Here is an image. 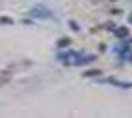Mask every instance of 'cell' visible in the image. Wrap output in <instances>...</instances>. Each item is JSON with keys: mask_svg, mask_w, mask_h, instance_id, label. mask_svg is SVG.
Wrapping results in <instances>:
<instances>
[{"mask_svg": "<svg viewBox=\"0 0 132 118\" xmlns=\"http://www.w3.org/2000/svg\"><path fill=\"white\" fill-rule=\"evenodd\" d=\"M30 14H32L34 18H53V12L47 8V6H42V4H38V6H32L30 8Z\"/></svg>", "mask_w": 132, "mask_h": 118, "instance_id": "obj_1", "label": "cell"}, {"mask_svg": "<svg viewBox=\"0 0 132 118\" xmlns=\"http://www.w3.org/2000/svg\"><path fill=\"white\" fill-rule=\"evenodd\" d=\"M95 55H85V57H77V61H75V65H87V63H93Z\"/></svg>", "mask_w": 132, "mask_h": 118, "instance_id": "obj_2", "label": "cell"}, {"mask_svg": "<svg viewBox=\"0 0 132 118\" xmlns=\"http://www.w3.org/2000/svg\"><path fill=\"white\" fill-rule=\"evenodd\" d=\"M114 35H116V38H126V35H128V28H116Z\"/></svg>", "mask_w": 132, "mask_h": 118, "instance_id": "obj_3", "label": "cell"}, {"mask_svg": "<svg viewBox=\"0 0 132 118\" xmlns=\"http://www.w3.org/2000/svg\"><path fill=\"white\" fill-rule=\"evenodd\" d=\"M69 43H71V41H69V39H67V38H61L59 41H57V45H59V47H67V45H69Z\"/></svg>", "mask_w": 132, "mask_h": 118, "instance_id": "obj_4", "label": "cell"}, {"mask_svg": "<svg viewBox=\"0 0 132 118\" xmlns=\"http://www.w3.org/2000/svg\"><path fill=\"white\" fill-rule=\"evenodd\" d=\"M69 28H71L73 32H79V30H81V28H79V24H77V22H73V20H69Z\"/></svg>", "mask_w": 132, "mask_h": 118, "instance_id": "obj_5", "label": "cell"}, {"mask_svg": "<svg viewBox=\"0 0 132 118\" xmlns=\"http://www.w3.org/2000/svg\"><path fill=\"white\" fill-rule=\"evenodd\" d=\"M101 75V71H97V69H95V71H87V73H85V77H99Z\"/></svg>", "mask_w": 132, "mask_h": 118, "instance_id": "obj_6", "label": "cell"}, {"mask_svg": "<svg viewBox=\"0 0 132 118\" xmlns=\"http://www.w3.org/2000/svg\"><path fill=\"white\" fill-rule=\"evenodd\" d=\"M0 24H12L10 18H0Z\"/></svg>", "mask_w": 132, "mask_h": 118, "instance_id": "obj_7", "label": "cell"}, {"mask_svg": "<svg viewBox=\"0 0 132 118\" xmlns=\"http://www.w3.org/2000/svg\"><path fill=\"white\" fill-rule=\"evenodd\" d=\"M128 61H130V63H132V53H128Z\"/></svg>", "mask_w": 132, "mask_h": 118, "instance_id": "obj_8", "label": "cell"}]
</instances>
